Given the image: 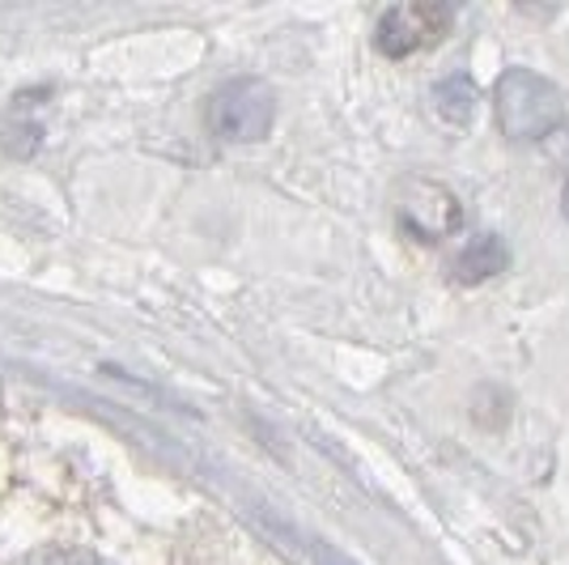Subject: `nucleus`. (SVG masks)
I'll list each match as a JSON object with an SVG mask.
<instances>
[{
  "mask_svg": "<svg viewBox=\"0 0 569 565\" xmlns=\"http://www.w3.org/2000/svg\"><path fill=\"white\" fill-rule=\"evenodd\" d=\"M455 22V9L442 0H408V4H391L375 26V48L391 60H403L412 51L433 48Z\"/></svg>",
  "mask_w": 569,
  "mask_h": 565,
  "instance_id": "3",
  "label": "nucleus"
},
{
  "mask_svg": "<svg viewBox=\"0 0 569 565\" xmlns=\"http://www.w3.org/2000/svg\"><path fill=\"white\" fill-rule=\"evenodd\" d=\"M396 212H400V226L417 242H442L463 221V209H459L455 191L433 184V179H403Z\"/></svg>",
  "mask_w": 569,
  "mask_h": 565,
  "instance_id": "4",
  "label": "nucleus"
},
{
  "mask_svg": "<svg viewBox=\"0 0 569 565\" xmlns=\"http://www.w3.org/2000/svg\"><path fill=\"white\" fill-rule=\"evenodd\" d=\"M34 565H102V562H94L90 553H72V548H60V553H43Z\"/></svg>",
  "mask_w": 569,
  "mask_h": 565,
  "instance_id": "7",
  "label": "nucleus"
},
{
  "mask_svg": "<svg viewBox=\"0 0 569 565\" xmlns=\"http://www.w3.org/2000/svg\"><path fill=\"white\" fill-rule=\"evenodd\" d=\"M561 212H566V221H569V179H566V191H561Z\"/></svg>",
  "mask_w": 569,
  "mask_h": 565,
  "instance_id": "8",
  "label": "nucleus"
},
{
  "mask_svg": "<svg viewBox=\"0 0 569 565\" xmlns=\"http://www.w3.org/2000/svg\"><path fill=\"white\" fill-rule=\"evenodd\" d=\"M506 264H510V251H506V242L498 235H472L451 259V277L459 285H480L489 281V277H498L506 272Z\"/></svg>",
  "mask_w": 569,
  "mask_h": 565,
  "instance_id": "5",
  "label": "nucleus"
},
{
  "mask_svg": "<svg viewBox=\"0 0 569 565\" xmlns=\"http://www.w3.org/2000/svg\"><path fill=\"white\" fill-rule=\"evenodd\" d=\"M493 119L510 145H536L566 123V95L536 69H506L493 86Z\"/></svg>",
  "mask_w": 569,
  "mask_h": 565,
  "instance_id": "1",
  "label": "nucleus"
},
{
  "mask_svg": "<svg viewBox=\"0 0 569 565\" xmlns=\"http://www.w3.org/2000/svg\"><path fill=\"white\" fill-rule=\"evenodd\" d=\"M209 132L230 145H256L277 123V95L260 77H234L209 98Z\"/></svg>",
  "mask_w": 569,
  "mask_h": 565,
  "instance_id": "2",
  "label": "nucleus"
},
{
  "mask_svg": "<svg viewBox=\"0 0 569 565\" xmlns=\"http://www.w3.org/2000/svg\"><path fill=\"white\" fill-rule=\"evenodd\" d=\"M433 102H438V111H442V119H447V123L463 128V123L472 119V111H476V86L468 81V77H447V81L438 86Z\"/></svg>",
  "mask_w": 569,
  "mask_h": 565,
  "instance_id": "6",
  "label": "nucleus"
}]
</instances>
